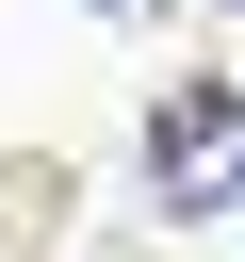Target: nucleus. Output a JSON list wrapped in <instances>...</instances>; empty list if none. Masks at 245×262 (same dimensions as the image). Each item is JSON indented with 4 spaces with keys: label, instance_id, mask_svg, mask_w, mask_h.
<instances>
[{
    "label": "nucleus",
    "instance_id": "nucleus-1",
    "mask_svg": "<svg viewBox=\"0 0 245 262\" xmlns=\"http://www.w3.org/2000/svg\"><path fill=\"white\" fill-rule=\"evenodd\" d=\"M147 180H163L180 213L245 196V98H229V82H180V98L147 115Z\"/></svg>",
    "mask_w": 245,
    "mask_h": 262
},
{
    "label": "nucleus",
    "instance_id": "nucleus-2",
    "mask_svg": "<svg viewBox=\"0 0 245 262\" xmlns=\"http://www.w3.org/2000/svg\"><path fill=\"white\" fill-rule=\"evenodd\" d=\"M98 16H147V0H98Z\"/></svg>",
    "mask_w": 245,
    "mask_h": 262
}]
</instances>
